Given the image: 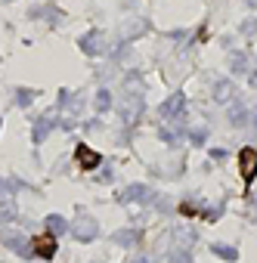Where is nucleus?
<instances>
[{
	"label": "nucleus",
	"mask_w": 257,
	"mask_h": 263,
	"mask_svg": "<svg viewBox=\"0 0 257 263\" xmlns=\"http://www.w3.org/2000/svg\"><path fill=\"white\" fill-rule=\"evenodd\" d=\"M71 232H75V235H78L81 241H90V238L96 235V223L84 217V220H78V223H71Z\"/></svg>",
	"instance_id": "2"
},
{
	"label": "nucleus",
	"mask_w": 257,
	"mask_h": 263,
	"mask_svg": "<svg viewBox=\"0 0 257 263\" xmlns=\"http://www.w3.org/2000/svg\"><path fill=\"white\" fill-rule=\"evenodd\" d=\"M171 263H189V257H186V254H174Z\"/></svg>",
	"instance_id": "11"
},
{
	"label": "nucleus",
	"mask_w": 257,
	"mask_h": 263,
	"mask_svg": "<svg viewBox=\"0 0 257 263\" xmlns=\"http://www.w3.org/2000/svg\"><path fill=\"white\" fill-rule=\"evenodd\" d=\"M47 223H50V232H62V229H65V220H62V217H50Z\"/></svg>",
	"instance_id": "9"
},
{
	"label": "nucleus",
	"mask_w": 257,
	"mask_h": 263,
	"mask_svg": "<svg viewBox=\"0 0 257 263\" xmlns=\"http://www.w3.org/2000/svg\"><path fill=\"white\" fill-rule=\"evenodd\" d=\"M180 105H183V102H180V96H174L171 102H164V108H161V111H164V115H174V111H180Z\"/></svg>",
	"instance_id": "7"
},
{
	"label": "nucleus",
	"mask_w": 257,
	"mask_h": 263,
	"mask_svg": "<svg viewBox=\"0 0 257 263\" xmlns=\"http://www.w3.org/2000/svg\"><path fill=\"white\" fill-rule=\"evenodd\" d=\"M214 254L223 257V260H235V251H232L229 245H214Z\"/></svg>",
	"instance_id": "5"
},
{
	"label": "nucleus",
	"mask_w": 257,
	"mask_h": 263,
	"mask_svg": "<svg viewBox=\"0 0 257 263\" xmlns=\"http://www.w3.org/2000/svg\"><path fill=\"white\" fill-rule=\"evenodd\" d=\"M34 254H38V257H53V254H56V238H53V232L34 238Z\"/></svg>",
	"instance_id": "3"
},
{
	"label": "nucleus",
	"mask_w": 257,
	"mask_h": 263,
	"mask_svg": "<svg viewBox=\"0 0 257 263\" xmlns=\"http://www.w3.org/2000/svg\"><path fill=\"white\" fill-rule=\"evenodd\" d=\"M143 195H149L143 186H134V189H127V192H124V198H127V201H131V198H143Z\"/></svg>",
	"instance_id": "8"
},
{
	"label": "nucleus",
	"mask_w": 257,
	"mask_h": 263,
	"mask_svg": "<svg viewBox=\"0 0 257 263\" xmlns=\"http://www.w3.org/2000/svg\"><path fill=\"white\" fill-rule=\"evenodd\" d=\"M118 241H121V245H131V241H134V232H118Z\"/></svg>",
	"instance_id": "10"
},
{
	"label": "nucleus",
	"mask_w": 257,
	"mask_h": 263,
	"mask_svg": "<svg viewBox=\"0 0 257 263\" xmlns=\"http://www.w3.org/2000/svg\"><path fill=\"white\" fill-rule=\"evenodd\" d=\"M238 171H242L245 183H251L257 177V152L254 149H242L238 152Z\"/></svg>",
	"instance_id": "1"
},
{
	"label": "nucleus",
	"mask_w": 257,
	"mask_h": 263,
	"mask_svg": "<svg viewBox=\"0 0 257 263\" xmlns=\"http://www.w3.org/2000/svg\"><path fill=\"white\" fill-rule=\"evenodd\" d=\"M99 108H108V93H99Z\"/></svg>",
	"instance_id": "12"
},
{
	"label": "nucleus",
	"mask_w": 257,
	"mask_h": 263,
	"mask_svg": "<svg viewBox=\"0 0 257 263\" xmlns=\"http://www.w3.org/2000/svg\"><path fill=\"white\" fill-rule=\"evenodd\" d=\"M229 96H232V87H229V84H220V87H217V99H220V102H229Z\"/></svg>",
	"instance_id": "6"
},
{
	"label": "nucleus",
	"mask_w": 257,
	"mask_h": 263,
	"mask_svg": "<svg viewBox=\"0 0 257 263\" xmlns=\"http://www.w3.org/2000/svg\"><path fill=\"white\" fill-rule=\"evenodd\" d=\"M78 164H81L84 171H93V167L99 164V155H96L93 149H87V146H78Z\"/></svg>",
	"instance_id": "4"
}]
</instances>
